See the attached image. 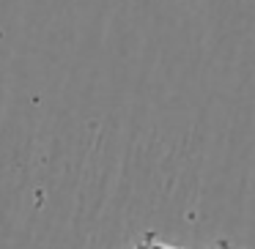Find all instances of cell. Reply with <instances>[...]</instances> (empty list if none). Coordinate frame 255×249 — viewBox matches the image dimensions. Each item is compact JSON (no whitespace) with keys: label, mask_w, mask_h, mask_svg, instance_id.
Returning a JSON list of instances; mask_svg holds the SVG:
<instances>
[{"label":"cell","mask_w":255,"mask_h":249,"mask_svg":"<svg viewBox=\"0 0 255 249\" xmlns=\"http://www.w3.org/2000/svg\"><path fill=\"white\" fill-rule=\"evenodd\" d=\"M134 249H176V247H167V244H162V241H156V236H143V241L137 244ZM209 249H239V247H233L231 241H217L214 247H209Z\"/></svg>","instance_id":"1"}]
</instances>
